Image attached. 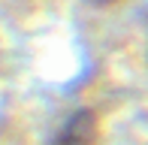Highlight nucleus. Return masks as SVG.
I'll use <instances>...</instances> for the list:
<instances>
[{
  "label": "nucleus",
  "mask_w": 148,
  "mask_h": 145,
  "mask_svg": "<svg viewBox=\"0 0 148 145\" xmlns=\"http://www.w3.org/2000/svg\"><path fill=\"white\" fill-rule=\"evenodd\" d=\"M91 139H94V118L88 112H79V115H73V121L60 130L58 145H91Z\"/></svg>",
  "instance_id": "f257e3e1"
},
{
  "label": "nucleus",
  "mask_w": 148,
  "mask_h": 145,
  "mask_svg": "<svg viewBox=\"0 0 148 145\" xmlns=\"http://www.w3.org/2000/svg\"><path fill=\"white\" fill-rule=\"evenodd\" d=\"M91 3H112V0H91Z\"/></svg>",
  "instance_id": "f03ea898"
}]
</instances>
